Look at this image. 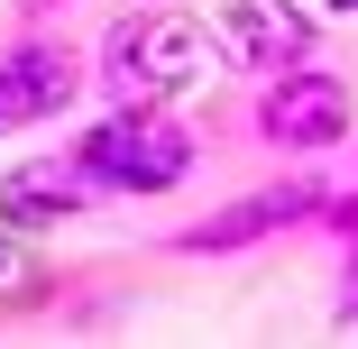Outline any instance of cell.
<instances>
[{
	"mask_svg": "<svg viewBox=\"0 0 358 349\" xmlns=\"http://www.w3.org/2000/svg\"><path fill=\"white\" fill-rule=\"evenodd\" d=\"M193 129L166 111V101H110L83 138H74V166L101 184V193H120V202H157V193H175L184 175H193Z\"/></svg>",
	"mask_w": 358,
	"mask_h": 349,
	"instance_id": "6da1fadb",
	"label": "cell"
},
{
	"mask_svg": "<svg viewBox=\"0 0 358 349\" xmlns=\"http://www.w3.org/2000/svg\"><path fill=\"white\" fill-rule=\"evenodd\" d=\"M101 92L110 101H166V92H184L193 74H202V37H193V19H175V10H129L110 37H101Z\"/></svg>",
	"mask_w": 358,
	"mask_h": 349,
	"instance_id": "7a4b0ae2",
	"label": "cell"
},
{
	"mask_svg": "<svg viewBox=\"0 0 358 349\" xmlns=\"http://www.w3.org/2000/svg\"><path fill=\"white\" fill-rule=\"evenodd\" d=\"M322 202H331V184H322V175H285V184H266V193H239V202H221L211 221L175 230L166 248H175V257H230V248H257V239L294 230V221H322Z\"/></svg>",
	"mask_w": 358,
	"mask_h": 349,
	"instance_id": "3957f363",
	"label": "cell"
},
{
	"mask_svg": "<svg viewBox=\"0 0 358 349\" xmlns=\"http://www.w3.org/2000/svg\"><path fill=\"white\" fill-rule=\"evenodd\" d=\"M257 138H266V148H294V157L340 148V138H349V83L322 74L313 55L285 64V74H266V92H257Z\"/></svg>",
	"mask_w": 358,
	"mask_h": 349,
	"instance_id": "277c9868",
	"label": "cell"
},
{
	"mask_svg": "<svg viewBox=\"0 0 358 349\" xmlns=\"http://www.w3.org/2000/svg\"><path fill=\"white\" fill-rule=\"evenodd\" d=\"M83 83H92V74H83L55 37H19L10 55H0V138H10V129H46V120H64Z\"/></svg>",
	"mask_w": 358,
	"mask_h": 349,
	"instance_id": "5b68a950",
	"label": "cell"
},
{
	"mask_svg": "<svg viewBox=\"0 0 358 349\" xmlns=\"http://www.w3.org/2000/svg\"><path fill=\"white\" fill-rule=\"evenodd\" d=\"M101 202V184L74 166V148L64 157H28L0 175V230H55V221H83Z\"/></svg>",
	"mask_w": 358,
	"mask_h": 349,
	"instance_id": "8992f818",
	"label": "cell"
},
{
	"mask_svg": "<svg viewBox=\"0 0 358 349\" xmlns=\"http://www.w3.org/2000/svg\"><path fill=\"white\" fill-rule=\"evenodd\" d=\"M230 37H239V55L257 64V74H285V64H303V46H313L303 19H275V10H257V0H230Z\"/></svg>",
	"mask_w": 358,
	"mask_h": 349,
	"instance_id": "52a82bcc",
	"label": "cell"
},
{
	"mask_svg": "<svg viewBox=\"0 0 358 349\" xmlns=\"http://www.w3.org/2000/svg\"><path fill=\"white\" fill-rule=\"evenodd\" d=\"M322 230H331V239H358V193H331V202H322Z\"/></svg>",
	"mask_w": 358,
	"mask_h": 349,
	"instance_id": "ba28073f",
	"label": "cell"
},
{
	"mask_svg": "<svg viewBox=\"0 0 358 349\" xmlns=\"http://www.w3.org/2000/svg\"><path fill=\"white\" fill-rule=\"evenodd\" d=\"M349 248V276H340V322H358V239H340Z\"/></svg>",
	"mask_w": 358,
	"mask_h": 349,
	"instance_id": "9c48e42d",
	"label": "cell"
},
{
	"mask_svg": "<svg viewBox=\"0 0 358 349\" xmlns=\"http://www.w3.org/2000/svg\"><path fill=\"white\" fill-rule=\"evenodd\" d=\"M331 10H340V19H349V10H358V0H331Z\"/></svg>",
	"mask_w": 358,
	"mask_h": 349,
	"instance_id": "30bf717a",
	"label": "cell"
}]
</instances>
